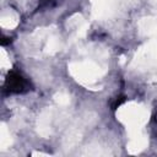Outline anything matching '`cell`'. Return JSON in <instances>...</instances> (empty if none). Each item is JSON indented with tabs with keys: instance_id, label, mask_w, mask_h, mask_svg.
<instances>
[{
	"instance_id": "6da1fadb",
	"label": "cell",
	"mask_w": 157,
	"mask_h": 157,
	"mask_svg": "<svg viewBox=\"0 0 157 157\" xmlns=\"http://www.w3.org/2000/svg\"><path fill=\"white\" fill-rule=\"evenodd\" d=\"M4 90L9 93H26L32 90V86L21 74L16 71H10L5 80Z\"/></svg>"
},
{
	"instance_id": "7a4b0ae2",
	"label": "cell",
	"mask_w": 157,
	"mask_h": 157,
	"mask_svg": "<svg viewBox=\"0 0 157 157\" xmlns=\"http://www.w3.org/2000/svg\"><path fill=\"white\" fill-rule=\"evenodd\" d=\"M124 102H125V97H124V96H120V97H118V98L115 99V102L113 103L112 108H113V109H117V108H118L121 103H124Z\"/></svg>"
},
{
	"instance_id": "3957f363",
	"label": "cell",
	"mask_w": 157,
	"mask_h": 157,
	"mask_svg": "<svg viewBox=\"0 0 157 157\" xmlns=\"http://www.w3.org/2000/svg\"><path fill=\"white\" fill-rule=\"evenodd\" d=\"M7 43H10V38H5V37H2V39H1V44L5 45V44H7Z\"/></svg>"
},
{
	"instance_id": "277c9868",
	"label": "cell",
	"mask_w": 157,
	"mask_h": 157,
	"mask_svg": "<svg viewBox=\"0 0 157 157\" xmlns=\"http://www.w3.org/2000/svg\"><path fill=\"white\" fill-rule=\"evenodd\" d=\"M52 0H42V5L40 6H44V5H47V4H49Z\"/></svg>"
}]
</instances>
